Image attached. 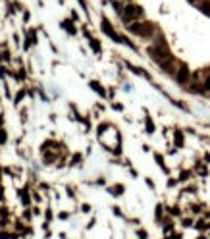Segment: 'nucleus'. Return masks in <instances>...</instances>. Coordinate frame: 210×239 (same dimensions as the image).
Masks as SVG:
<instances>
[{
	"label": "nucleus",
	"mask_w": 210,
	"mask_h": 239,
	"mask_svg": "<svg viewBox=\"0 0 210 239\" xmlns=\"http://www.w3.org/2000/svg\"><path fill=\"white\" fill-rule=\"evenodd\" d=\"M202 93H208V95H210V74H206V77L204 79H202Z\"/></svg>",
	"instance_id": "nucleus-5"
},
{
	"label": "nucleus",
	"mask_w": 210,
	"mask_h": 239,
	"mask_svg": "<svg viewBox=\"0 0 210 239\" xmlns=\"http://www.w3.org/2000/svg\"><path fill=\"white\" fill-rule=\"evenodd\" d=\"M189 77H191L189 68H187L185 64H181V66H179V70L176 71V79H177V83H179V85H185L187 81H189Z\"/></svg>",
	"instance_id": "nucleus-3"
},
{
	"label": "nucleus",
	"mask_w": 210,
	"mask_h": 239,
	"mask_svg": "<svg viewBox=\"0 0 210 239\" xmlns=\"http://www.w3.org/2000/svg\"><path fill=\"white\" fill-rule=\"evenodd\" d=\"M191 2H199V0H191Z\"/></svg>",
	"instance_id": "nucleus-7"
},
{
	"label": "nucleus",
	"mask_w": 210,
	"mask_h": 239,
	"mask_svg": "<svg viewBox=\"0 0 210 239\" xmlns=\"http://www.w3.org/2000/svg\"><path fill=\"white\" fill-rule=\"evenodd\" d=\"M102 29H104V33H108V35H110V37H114L116 41H120V37L114 33V29H112L110 25H108V21H106V19H102Z\"/></svg>",
	"instance_id": "nucleus-4"
},
{
	"label": "nucleus",
	"mask_w": 210,
	"mask_h": 239,
	"mask_svg": "<svg viewBox=\"0 0 210 239\" xmlns=\"http://www.w3.org/2000/svg\"><path fill=\"white\" fill-rule=\"evenodd\" d=\"M141 16H143V10L139 8V6H135V4L125 6V10L121 12V18H124V21H131V19H137V18H141Z\"/></svg>",
	"instance_id": "nucleus-2"
},
{
	"label": "nucleus",
	"mask_w": 210,
	"mask_h": 239,
	"mask_svg": "<svg viewBox=\"0 0 210 239\" xmlns=\"http://www.w3.org/2000/svg\"><path fill=\"white\" fill-rule=\"evenodd\" d=\"M127 29L131 33H137V35H143V37H149L153 35V25L147 23V21H133V23H127Z\"/></svg>",
	"instance_id": "nucleus-1"
},
{
	"label": "nucleus",
	"mask_w": 210,
	"mask_h": 239,
	"mask_svg": "<svg viewBox=\"0 0 210 239\" xmlns=\"http://www.w3.org/2000/svg\"><path fill=\"white\" fill-rule=\"evenodd\" d=\"M91 85H93V89H95V91H98V93H100V95H104V89H102V87H100L98 83H95V81H93Z\"/></svg>",
	"instance_id": "nucleus-6"
}]
</instances>
